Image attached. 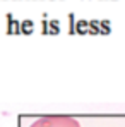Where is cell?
I'll return each mask as SVG.
<instances>
[{
  "label": "cell",
  "instance_id": "cell-1",
  "mask_svg": "<svg viewBox=\"0 0 125 127\" xmlns=\"http://www.w3.org/2000/svg\"><path fill=\"white\" fill-rule=\"evenodd\" d=\"M31 127H81V124L69 115H46L34 120Z\"/></svg>",
  "mask_w": 125,
  "mask_h": 127
}]
</instances>
